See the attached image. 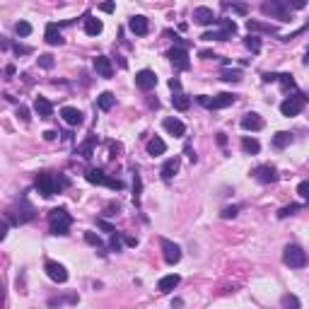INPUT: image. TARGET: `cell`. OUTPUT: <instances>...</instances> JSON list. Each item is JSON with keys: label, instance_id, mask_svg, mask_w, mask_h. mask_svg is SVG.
Segmentation results:
<instances>
[{"label": "cell", "instance_id": "1", "mask_svg": "<svg viewBox=\"0 0 309 309\" xmlns=\"http://www.w3.org/2000/svg\"><path fill=\"white\" fill-rule=\"evenodd\" d=\"M34 186L39 191L44 198H51L56 193H61V191H66L70 186V179L63 174H51V172H41L37 174V181H34Z\"/></svg>", "mask_w": 309, "mask_h": 309}, {"label": "cell", "instance_id": "2", "mask_svg": "<svg viewBox=\"0 0 309 309\" xmlns=\"http://www.w3.org/2000/svg\"><path fill=\"white\" fill-rule=\"evenodd\" d=\"M70 225H73V215L68 213L66 208H54V210L49 213V232H51V234L66 237Z\"/></svg>", "mask_w": 309, "mask_h": 309}, {"label": "cell", "instance_id": "3", "mask_svg": "<svg viewBox=\"0 0 309 309\" xmlns=\"http://www.w3.org/2000/svg\"><path fill=\"white\" fill-rule=\"evenodd\" d=\"M34 217H37V210H34V205H32L25 196L20 198V203H17L15 208L8 210V220H10L13 225H27Z\"/></svg>", "mask_w": 309, "mask_h": 309}, {"label": "cell", "instance_id": "4", "mask_svg": "<svg viewBox=\"0 0 309 309\" xmlns=\"http://www.w3.org/2000/svg\"><path fill=\"white\" fill-rule=\"evenodd\" d=\"M217 27L220 29H213V32H205L201 39L205 41H227L237 34V25L234 20H217Z\"/></svg>", "mask_w": 309, "mask_h": 309}, {"label": "cell", "instance_id": "5", "mask_svg": "<svg viewBox=\"0 0 309 309\" xmlns=\"http://www.w3.org/2000/svg\"><path fill=\"white\" fill-rule=\"evenodd\" d=\"M307 107V94L302 92H295L292 97H285L280 102V114L282 116H297V114H302V109Z\"/></svg>", "mask_w": 309, "mask_h": 309}, {"label": "cell", "instance_id": "6", "mask_svg": "<svg viewBox=\"0 0 309 309\" xmlns=\"http://www.w3.org/2000/svg\"><path fill=\"white\" fill-rule=\"evenodd\" d=\"M282 261H285V266H290V268H304V266H307V254H304L302 246L287 244V246L282 249Z\"/></svg>", "mask_w": 309, "mask_h": 309}, {"label": "cell", "instance_id": "7", "mask_svg": "<svg viewBox=\"0 0 309 309\" xmlns=\"http://www.w3.org/2000/svg\"><path fill=\"white\" fill-rule=\"evenodd\" d=\"M261 13L270 15V17L280 20V22H290V20H292V10H290V5H287V3H280V0L263 3V5H261Z\"/></svg>", "mask_w": 309, "mask_h": 309}, {"label": "cell", "instance_id": "8", "mask_svg": "<svg viewBox=\"0 0 309 309\" xmlns=\"http://www.w3.org/2000/svg\"><path fill=\"white\" fill-rule=\"evenodd\" d=\"M196 102L198 104H203L205 109H225V107H232L234 102H237V94H229V92H222L217 94V97H205V94H201V97H196Z\"/></svg>", "mask_w": 309, "mask_h": 309}, {"label": "cell", "instance_id": "9", "mask_svg": "<svg viewBox=\"0 0 309 309\" xmlns=\"http://www.w3.org/2000/svg\"><path fill=\"white\" fill-rule=\"evenodd\" d=\"M85 179H87L90 184L109 186V188H114V191H121V188H123V181H121V179H111V176H107L104 172H102V169H87Z\"/></svg>", "mask_w": 309, "mask_h": 309}, {"label": "cell", "instance_id": "10", "mask_svg": "<svg viewBox=\"0 0 309 309\" xmlns=\"http://www.w3.org/2000/svg\"><path fill=\"white\" fill-rule=\"evenodd\" d=\"M251 174H254V179L258 181V184H275V181L280 179L278 169H275L273 164H258Z\"/></svg>", "mask_w": 309, "mask_h": 309}, {"label": "cell", "instance_id": "11", "mask_svg": "<svg viewBox=\"0 0 309 309\" xmlns=\"http://www.w3.org/2000/svg\"><path fill=\"white\" fill-rule=\"evenodd\" d=\"M160 246H162V256H164V261L169 263V266H174L181 261V246L174 242H169V239H160Z\"/></svg>", "mask_w": 309, "mask_h": 309}, {"label": "cell", "instance_id": "12", "mask_svg": "<svg viewBox=\"0 0 309 309\" xmlns=\"http://www.w3.org/2000/svg\"><path fill=\"white\" fill-rule=\"evenodd\" d=\"M44 270H46V275L51 278L54 282H66L68 280V270L66 266H61L58 261H51V258H46V263H44Z\"/></svg>", "mask_w": 309, "mask_h": 309}, {"label": "cell", "instance_id": "13", "mask_svg": "<svg viewBox=\"0 0 309 309\" xmlns=\"http://www.w3.org/2000/svg\"><path fill=\"white\" fill-rule=\"evenodd\" d=\"M167 58L172 61V66L179 68V70H188L191 68V61H188V51L184 49V46H174L169 54H167Z\"/></svg>", "mask_w": 309, "mask_h": 309}, {"label": "cell", "instance_id": "14", "mask_svg": "<svg viewBox=\"0 0 309 309\" xmlns=\"http://www.w3.org/2000/svg\"><path fill=\"white\" fill-rule=\"evenodd\" d=\"M193 22L201 25V27H210V25H217V17H215V13H213V8L201 5V8L193 10Z\"/></svg>", "mask_w": 309, "mask_h": 309}, {"label": "cell", "instance_id": "15", "mask_svg": "<svg viewBox=\"0 0 309 309\" xmlns=\"http://www.w3.org/2000/svg\"><path fill=\"white\" fill-rule=\"evenodd\" d=\"M135 85L143 90V92H150V90H155L157 87V75L152 73V70H140V73H135Z\"/></svg>", "mask_w": 309, "mask_h": 309}, {"label": "cell", "instance_id": "16", "mask_svg": "<svg viewBox=\"0 0 309 309\" xmlns=\"http://www.w3.org/2000/svg\"><path fill=\"white\" fill-rule=\"evenodd\" d=\"M128 29L133 32L135 37H145V34H148V29H150L148 17H143V15H133V17L128 20Z\"/></svg>", "mask_w": 309, "mask_h": 309}, {"label": "cell", "instance_id": "17", "mask_svg": "<svg viewBox=\"0 0 309 309\" xmlns=\"http://www.w3.org/2000/svg\"><path fill=\"white\" fill-rule=\"evenodd\" d=\"M239 126H242L244 131H261V128H263V119H261L256 111H249V114H244L242 116Z\"/></svg>", "mask_w": 309, "mask_h": 309}, {"label": "cell", "instance_id": "18", "mask_svg": "<svg viewBox=\"0 0 309 309\" xmlns=\"http://www.w3.org/2000/svg\"><path fill=\"white\" fill-rule=\"evenodd\" d=\"M61 116H63V121H66L68 126H82V121H85L82 111L75 107H63L61 109Z\"/></svg>", "mask_w": 309, "mask_h": 309}, {"label": "cell", "instance_id": "19", "mask_svg": "<svg viewBox=\"0 0 309 309\" xmlns=\"http://www.w3.org/2000/svg\"><path fill=\"white\" fill-rule=\"evenodd\" d=\"M162 126H164L167 133H172L174 138H184V135H186V126H184V121H179V119H172V116H169V119L162 121Z\"/></svg>", "mask_w": 309, "mask_h": 309}, {"label": "cell", "instance_id": "20", "mask_svg": "<svg viewBox=\"0 0 309 309\" xmlns=\"http://www.w3.org/2000/svg\"><path fill=\"white\" fill-rule=\"evenodd\" d=\"M94 70L102 75V78H114V66H111V61H109L107 56H97L94 58Z\"/></svg>", "mask_w": 309, "mask_h": 309}, {"label": "cell", "instance_id": "21", "mask_svg": "<svg viewBox=\"0 0 309 309\" xmlns=\"http://www.w3.org/2000/svg\"><path fill=\"white\" fill-rule=\"evenodd\" d=\"M34 111L39 114L41 119H51V116H54V104H51L46 97H37V99H34Z\"/></svg>", "mask_w": 309, "mask_h": 309}, {"label": "cell", "instance_id": "22", "mask_svg": "<svg viewBox=\"0 0 309 309\" xmlns=\"http://www.w3.org/2000/svg\"><path fill=\"white\" fill-rule=\"evenodd\" d=\"M46 44L51 46H63V34H61V27L56 22H49L46 25Z\"/></svg>", "mask_w": 309, "mask_h": 309}, {"label": "cell", "instance_id": "23", "mask_svg": "<svg viewBox=\"0 0 309 309\" xmlns=\"http://www.w3.org/2000/svg\"><path fill=\"white\" fill-rule=\"evenodd\" d=\"M145 150H148V155L150 157H160V155H164L167 152V145H164V140L162 138H150L148 140V145H145Z\"/></svg>", "mask_w": 309, "mask_h": 309}, {"label": "cell", "instance_id": "24", "mask_svg": "<svg viewBox=\"0 0 309 309\" xmlns=\"http://www.w3.org/2000/svg\"><path fill=\"white\" fill-rule=\"evenodd\" d=\"M179 282H181V278H179L176 273H169V275L160 278V282H157V290H160V292H172Z\"/></svg>", "mask_w": 309, "mask_h": 309}, {"label": "cell", "instance_id": "25", "mask_svg": "<svg viewBox=\"0 0 309 309\" xmlns=\"http://www.w3.org/2000/svg\"><path fill=\"white\" fill-rule=\"evenodd\" d=\"M179 164H181L179 157H172V160L164 162V167H162V179H164V181H172L176 176V172H179Z\"/></svg>", "mask_w": 309, "mask_h": 309}, {"label": "cell", "instance_id": "26", "mask_svg": "<svg viewBox=\"0 0 309 309\" xmlns=\"http://www.w3.org/2000/svg\"><path fill=\"white\" fill-rule=\"evenodd\" d=\"M102 29H104L102 20H97V17H92V15H87V17H85V34L97 37V34H102Z\"/></svg>", "mask_w": 309, "mask_h": 309}, {"label": "cell", "instance_id": "27", "mask_svg": "<svg viewBox=\"0 0 309 309\" xmlns=\"http://www.w3.org/2000/svg\"><path fill=\"white\" fill-rule=\"evenodd\" d=\"M172 104H174L176 111H186L188 107H191V97L184 92H174V97H172Z\"/></svg>", "mask_w": 309, "mask_h": 309}, {"label": "cell", "instance_id": "28", "mask_svg": "<svg viewBox=\"0 0 309 309\" xmlns=\"http://www.w3.org/2000/svg\"><path fill=\"white\" fill-rule=\"evenodd\" d=\"M114 104H116V97H114L111 92H102L99 97H97V107L102 109V111H109Z\"/></svg>", "mask_w": 309, "mask_h": 309}, {"label": "cell", "instance_id": "29", "mask_svg": "<svg viewBox=\"0 0 309 309\" xmlns=\"http://www.w3.org/2000/svg\"><path fill=\"white\" fill-rule=\"evenodd\" d=\"M290 143H292V133H287V131H280V133L273 135V148L282 150V148H287Z\"/></svg>", "mask_w": 309, "mask_h": 309}, {"label": "cell", "instance_id": "30", "mask_svg": "<svg viewBox=\"0 0 309 309\" xmlns=\"http://www.w3.org/2000/svg\"><path fill=\"white\" fill-rule=\"evenodd\" d=\"M258 150H261V143H258L256 138H242V152H246V155H258Z\"/></svg>", "mask_w": 309, "mask_h": 309}, {"label": "cell", "instance_id": "31", "mask_svg": "<svg viewBox=\"0 0 309 309\" xmlns=\"http://www.w3.org/2000/svg\"><path fill=\"white\" fill-rule=\"evenodd\" d=\"M78 299H80V297L78 295H68V297H51V299H49V307L51 309H56V307H63V304H75V302H78Z\"/></svg>", "mask_w": 309, "mask_h": 309}, {"label": "cell", "instance_id": "32", "mask_svg": "<svg viewBox=\"0 0 309 309\" xmlns=\"http://www.w3.org/2000/svg\"><path fill=\"white\" fill-rule=\"evenodd\" d=\"M246 27L249 32H266V34H278V29L270 27V25H261V22H256V20H249L246 22Z\"/></svg>", "mask_w": 309, "mask_h": 309}, {"label": "cell", "instance_id": "33", "mask_svg": "<svg viewBox=\"0 0 309 309\" xmlns=\"http://www.w3.org/2000/svg\"><path fill=\"white\" fill-rule=\"evenodd\" d=\"M94 145H97V135H90V138H87V140L80 145V155L85 157V160H90V157H92Z\"/></svg>", "mask_w": 309, "mask_h": 309}, {"label": "cell", "instance_id": "34", "mask_svg": "<svg viewBox=\"0 0 309 309\" xmlns=\"http://www.w3.org/2000/svg\"><path fill=\"white\" fill-rule=\"evenodd\" d=\"M220 78L225 82H239L242 80V70H237V68H225V70L220 73Z\"/></svg>", "mask_w": 309, "mask_h": 309}, {"label": "cell", "instance_id": "35", "mask_svg": "<svg viewBox=\"0 0 309 309\" xmlns=\"http://www.w3.org/2000/svg\"><path fill=\"white\" fill-rule=\"evenodd\" d=\"M85 242L92 244L94 249H99V254H102V256L107 254V249H104V242H102V239H99V237H97L94 232H85Z\"/></svg>", "mask_w": 309, "mask_h": 309}, {"label": "cell", "instance_id": "36", "mask_svg": "<svg viewBox=\"0 0 309 309\" xmlns=\"http://www.w3.org/2000/svg\"><path fill=\"white\" fill-rule=\"evenodd\" d=\"M244 46L251 51V54H258L261 51V37H256V34H249L246 39H244Z\"/></svg>", "mask_w": 309, "mask_h": 309}, {"label": "cell", "instance_id": "37", "mask_svg": "<svg viewBox=\"0 0 309 309\" xmlns=\"http://www.w3.org/2000/svg\"><path fill=\"white\" fill-rule=\"evenodd\" d=\"M280 307L282 309H299V299H297V295H282L280 297Z\"/></svg>", "mask_w": 309, "mask_h": 309}, {"label": "cell", "instance_id": "38", "mask_svg": "<svg viewBox=\"0 0 309 309\" xmlns=\"http://www.w3.org/2000/svg\"><path fill=\"white\" fill-rule=\"evenodd\" d=\"M140 191H143L140 174H133V201H135V205H140Z\"/></svg>", "mask_w": 309, "mask_h": 309}, {"label": "cell", "instance_id": "39", "mask_svg": "<svg viewBox=\"0 0 309 309\" xmlns=\"http://www.w3.org/2000/svg\"><path fill=\"white\" fill-rule=\"evenodd\" d=\"M278 82L282 85V90H295V80H292L290 73H280V75H278Z\"/></svg>", "mask_w": 309, "mask_h": 309}, {"label": "cell", "instance_id": "40", "mask_svg": "<svg viewBox=\"0 0 309 309\" xmlns=\"http://www.w3.org/2000/svg\"><path fill=\"white\" fill-rule=\"evenodd\" d=\"M15 32H17V37H29V34H32V25L25 22V20H20V22L15 25Z\"/></svg>", "mask_w": 309, "mask_h": 309}, {"label": "cell", "instance_id": "41", "mask_svg": "<svg viewBox=\"0 0 309 309\" xmlns=\"http://www.w3.org/2000/svg\"><path fill=\"white\" fill-rule=\"evenodd\" d=\"M297 210H299V205H297V203H292V205H285V208H280V210H278V217H280V220H285V217L295 215Z\"/></svg>", "mask_w": 309, "mask_h": 309}, {"label": "cell", "instance_id": "42", "mask_svg": "<svg viewBox=\"0 0 309 309\" xmlns=\"http://www.w3.org/2000/svg\"><path fill=\"white\" fill-rule=\"evenodd\" d=\"M297 193H299V198L304 203H309V181H299V186H297Z\"/></svg>", "mask_w": 309, "mask_h": 309}, {"label": "cell", "instance_id": "43", "mask_svg": "<svg viewBox=\"0 0 309 309\" xmlns=\"http://www.w3.org/2000/svg\"><path fill=\"white\" fill-rule=\"evenodd\" d=\"M54 56L51 54H44V56H39V66L41 68H46V70H51V68H54Z\"/></svg>", "mask_w": 309, "mask_h": 309}, {"label": "cell", "instance_id": "44", "mask_svg": "<svg viewBox=\"0 0 309 309\" xmlns=\"http://www.w3.org/2000/svg\"><path fill=\"white\" fill-rule=\"evenodd\" d=\"M111 251H121V234L119 232L111 234Z\"/></svg>", "mask_w": 309, "mask_h": 309}, {"label": "cell", "instance_id": "45", "mask_svg": "<svg viewBox=\"0 0 309 309\" xmlns=\"http://www.w3.org/2000/svg\"><path fill=\"white\" fill-rule=\"evenodd\" d=\"M237 213H239V208H237V205H229V208H225V210H222V217H225V220H229V217H234Z\"/></svg>", "mask_w": 309, "mask_h": 309}, {"label": "cell", "instance_id": "46", "mask_svg": "<svg viewBox=\"0 0 309 309\" xmlns=\"http://www.w3.org/2000/svg\"><path fill=\"white\" fill-rule=\"evenodd\" d=\"M17 116H20V119H22L25 123H29V109L20 104V107H17Z\"/></svg>", "mask_w": 309, "mask_h": 309}, {"label": "cell", "instance_id": "47", "mask_svg": "<svg viewBox=\"0 0 309 309\" xmlns=\"http://www.w3.org/2000/svg\"><path fill=\"white\" fill-rule=\"evenodd\" d=\"M15 54L20 56H27V54H32V49H29V46H22V44H15Z\"/></svg>", "mask_w": 309, "mask_h": 309}, {"label": "cell", "instance_id": "48", "mask_svg": "<svg viewBox=\"0 0 309 309\" xmlns=\"http://www.w3.org/2000/svg\"><path fill=\"white\" fill-rule=\"evenodd\" d=\"M263 82H278V73H263Z\"/></svg>", "mask_w": 309, "mask_h": 309}, {"label": "cell", "instance_id": "49", "mask_svg": "<svg viewBox=\"0 0 309 309\" xmlns=\"http://www.w3.org/2000/svg\"><path fill=\"white\" fill-rule=\"evenodd\" d=\"M186 155H188V160H191V164H196V162H198V155L193 152V148H191V145H186Z\"/></svg>", "mask_w": 309, "mask_h": 309}, {"label": "cell", "instance_id": "50", "mask_svg": "<svg viewBox=\"0 0 309 309\" xmlns=\"http://www.w3.org/2000/svg\"><path fill=\"white\" fill-rule=\"evenodd\" d=\"M225 8H232L234 13H239V15H246V5H227V3H225Z\"/></svg>", "mask_w": 309, "mask_h": 309}, {"label": "cell", "instance_id": "51", "mask_svg": "<svg viewBox=\"0 0 309 309\" xmlns=\"http://www.w3.org/2000/svg\"><path fill=\"white\" fill-rule=\"evenodd\" d=\"M97 225H99V227H102V229H107L109 234H114V232H116V229L111 227V225H109V222H104V220H97Z\"/></svg>", "mask_w": 309, "mask_h": 309}, {"label": "cell", "instance_id": "52", "mask_svg": "<svg viewBox=\"0 0 309 309\" xmlns=\"http://www.w3.org/2000/svg\"><path fill=\"white\" fill-rule=\"evenodd\" d=\"M114 8H116L114 3H102V5H99V10H102V13H114Z\"/></svg>", "mask_w": 309, "mask_h": 309}, {"label": "cell", "instance_id": "53", "mask_svg": "<svg viewBox=\"0 0 309 309\" xmlns=\"http://www.w3.org/2000/svg\"><path fill=\"white\" fill-rule=\"evenodd\" d=\"M169 87H172L174 92H179V90H181V82H179V78H172V80H169Z\"/></svg>", "mask_w": 309, "mask_h": 309}, {"label": "cell", "instance_id": "54", "mask_svg": "<svg viewBox=\"0 0 309 309\" xmlns=\"http://www.w3.org/2000/svg\"><path fill=\"white\" fill-rule=\"evenodd\" d=\"M217 145H220V148H225V145H227V135H225V133H217Z\"/></svg>", "mask_w": 309, "mask_h": 309}, {"label": "cell", "instance_id": "55", "mask_svg": "<svg viewBox=\"0 0 309 309\" xmlns=\"http://www.w3.org/2000/svg\"><path fill=\"white\" fill-rule=\"evenodd\" d=\"M56 138H58L56 131H46V133H44V140H56Z\"/></svg>", "mask_w": 309, "mask_h": 309}, {"label": "cell", "instance_id": "56", "mask_svg": "<svg viewBox=\"0 0 309 309\" xmlns=\"http://www.w3.org/2000/svg\"><path fill=\"white\" fill-rule=\"evenodd\" d=\"M198 56H201V58H217V56L213 54V51H201Z\"/></svg>", "mask_w": 309, "mask_h": 309}, {"label": "cell", "instance_id": "57", "mask_svg": "<svg viewBox=\"0 0 309 309\" xmlns=\"http://www.w3.org/2000/svg\"><path fill=\"white\" fill-rule=\"evenodd\" d=\"M5 75H15V66H5Z\"/></svg>", "mask_w": 309, "mask_h": 309}, {"label": "cell", "instance_id": "58", "mask_svg": "<svg viewBox=\"0 0 309 309\" xmlns=\"http://www.w3.org/2000/svg\"><path fill=\"white\" fill-rule=\"evenodd\" d=\"M304 63H307V66H309V49H307V58H304Z\"/></svg>", "mask_w": 309, "mask_h": 309}]
</instances>
